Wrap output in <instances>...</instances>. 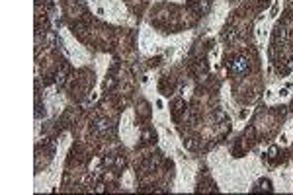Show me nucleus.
I'll use <instances>...</instances> for the list:
<instances>
[{
    "label": "nucleus",
    "mask_w": 293,
    "mask_h": 195,
    "mask_svg": "<svg viewBox=\"0 0 293 195\" xmlns=\"http://www.w3.org/2000/svg\"><path fill=\"white\" fill-rule=\"evenodd\" d=\"M106 127H108V123H106V121H98V129H100V131H104Z\"/></svg>",
    "instance_id": "nucleus-2"
},
{
    "label": "nucleus",
    "mask_w": 293,
    "mask_h": 195,
    "mask_svg": "<svg viewBox=\"0 0 293 195\" xmlns=\"http://www.w3.org/2000/svg\"><path fill=\"white\" fill-rule=\"evenodd\" d=\"M246 68H248V61H246L244 57H238L236 61L231 64V70H232V72H244Z\"/></svg>",
    "instance_id": "nucleus-1"
},
{
    "label": "nucleus",
    "mask_w": 293,
    "mask_h": 195,
    "mask_svg": "<svg viewBox=\"0 0 293 195\" xmlns=\"http://www.w3.org/2000/svg\"><path fill=\"white\" fill-rule=\"evenodd\" d=\"M277 10H280V6H277V4H276V6L272 8V16H276V14H277Z\"/></svg>",
    "instance_id": "nucleus-3"
}]
</instances>
